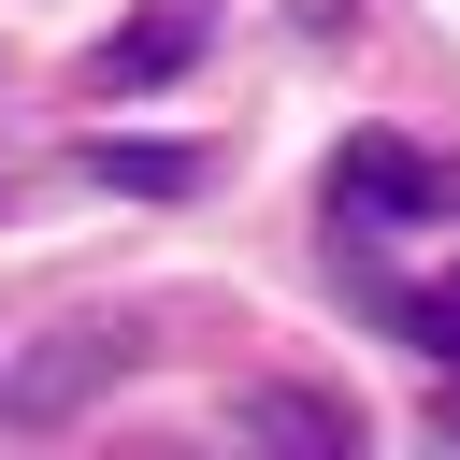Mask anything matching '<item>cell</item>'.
I'll return each mask as SVG.
<instances>
[{"label":"cell","mask_w":460,"mask_h":460,"mask_svg":"<svg viewBox=\"0 0 460 460\" xmlns=\"http://www.w3.org/2000/svg\"><path fill=\"white\" fill-rule=\"evenodd\" d=\"M388 331H402V345H431V359L460 374V273H431V288H388Z\"/></svg>","instance_id":"6"},{"label":"cell","mask_w":460,"mask_h":460,"mask_svg":"<svg viewBox=\"0 0 460 460\" xmlns=\"http://www.w3.org/2000/svg\"><path fill=\"white\" fill-rule=\"evenodd\" d=\"M431 431H460V388H446V402H431Z\"/></svg>","instance_id":"7"},{"label":"cell","mask_w":460,"mask_h":460,"mask_svg":"<svg viewBox=\"0 0 460 460\" xmlns=\"http://www.w3.org/2000/svg\"><path fill=\"white\" fill-rule=\"evenodd\" d=\"M244 431H259V446H331V460H345V446H359V402H331V388H244Z\"/></svg>","instance_id":"4"},{"label":"cell","mask_w":460,"mask_h":460,"mask_svg":"<svg viewBox=\"0 0 460 460\" xmlns=\"http://www.w3.org/2000/svg\"><path fill=\"white\" fill-rule=\"evenodd\" d=\"M115 374H129V331H43V359L0 388V417H14V431H58V417H72L86 388H115Z\"/></svg>","instance_id":"3"},{"label":"cell","mask_w":460,"mask_h":460,"mask_svg":"<svg viewBox=\"0 0 460 460\" xmlns=\"http://www.w3.org/2000/svg\"><path fill=\"white\" fill-rule=\"evenodd\" d=\"M201 43H216V0H144V14L86 58V86H101V101H144V86H172Z\"/></svg>","instance_id":"2"},{"label":"cell","mask_w":460,"mask_h":460,"mask_svg":"<svg viewBox=\"0 0 460 460\" xmlns=\"http://www.w3.org/2000/svg\"><path fill=\"white\" fill-rule=\"evenodd\" d=\"M446 201H460V172H446V158H417V144H388V129H359V144L331 158V244L417 230V216H446Z\"/></svg>","instance_id":"1"},{"label":"cell","mask_w":460,"mask_h":460,"mask_svg":"<svg viewBox=\"0 0 460 460\" xmlns=\"http://www.w3.org/2000/svg\"><path fill=\"white\" fill-rule=\"evenodd\" d=\"M86 172H101V187H129V201H187V187H201V158H187V144H86Z\"/></svg>","instance_id":"5"}]
</instances>
